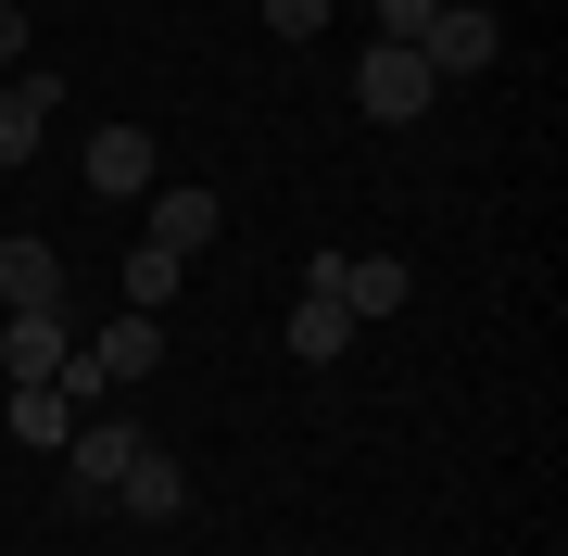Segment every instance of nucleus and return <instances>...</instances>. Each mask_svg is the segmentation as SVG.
I'll use <instances>...</instances> for the list:
<instances>
[{
	"instance_id": "nucleus-1",
	"label": "nucleus",
	"mask_w": 568,
	"mask_h": 556,
	"mask_svg": "<svg viewBox=\"0 0 568 556\" xmlns=\"http://www.w3.org/2000/svg\"><path fill=\"white\" fill-rule=\"evenodd\" d=\"M429 102H443L429 51H405V39H366V51H354V114H366V127H417Z\"/></svg>"
},
{
	"instance_id": "nucleus-2",
	"label": "nucleus",
	"mask_w": 568,
	"mask_h": 556,
	"mask_svg": "<svg viewBox=\"0 0 568 556\" xmlns=\"http://www.w3.org/2000/svg\"><path fill=\"white\" fill-rule=\"evenodd\" d=\"M304 291H328V304L366 330V316H405V304H417V266H405V253H316Z\"/></svg>"
},
{
	"instance_id": "nucleus-3",
	"label": "nucleus",
	"mask_w": 568,
	"mask_h": 556,
	"mask_svg": "<svg viewBox=\"0 0 568 556\" xmlns=\"http://www.w3.org/2000/svg\"><path fill=\"white\" fill-rule=\"evenodd\" d=\"M164 367V316H114V330H89L63 354V392H114V380H152Z\"/></svg>"
},
{
	"instance_id": "nucleus-4",
	"label": "nucleus",
	"mask_w": 568,
	"mask_h": 556,
	"mask_svg": "<svg viewBox=\"0 0 568 556\" xmlns=\"http://www.w3.org/2000/svg\"><path fill=\"white\" fill-rule=\"evenodd\" d=\"M140 241L190 266V253L215 241V190H190V178H152V190H140Z\"/></svg>"
},
{
	"instance_id": "nucleus-5",
	"label": "nucleus",
	"mask_w": 568,
	"mask_h": 556,
	"mask_svg": "<svg viewBox=\"0 0 568 556\" xmlns=\"http://www.w3.org/2000/svg\"><path fill=\"white\" fill-rule=\"evenodd\" d=\"M126 443H140V431H114V417H77V431H63V506H114Z\"/></svg>"
},
{
	"instance_id": "nucleus-6",
	"label": "nucleus",
	"mask_w": 568,
	"mask_h": 556,
	"mask_svg": "<svg viewBox=\"0 0 568 556\" xmlns=\"http://www.w3.org/2000/svg\"><path fill=\"white\" fill-rule=\"evenodd\" d=\"M114 506L140 518V532H164V518L190 506V468H178L164 443H126V468H114Z\"/></svg>"
},
{
	"instance_id": "nucleus-7",
	"label": "nucleus",
	"mask_w": 568,
	"mask_h": 556,
	"mask_svg": "<svg viewBox=\"0 0 568 556\" xmlns=\"http://www.w3.org/2000/svg\"><path fill=\"white\" fill-rule=\"evenodd\" d=\"M417 51H429V77H480V63L506 51V26H493L480 0H443V13H429V39H417Z\"/></svg>"
},
{
	"instance_id": "nucleus-8",
	"label": "nucleus",
	"mask_w": 568,
	"mask_h": 556,
	"mask_svg": "<svg viewBox=\"0 0 568 556\" xmlns=\"http://www.w3.org/2000/svg\"><path fill=\"white\" fill-rule=\"evenodd\" d=\"M0 304L13 316H63V253L26 228V241H0Z\"/></svg>"
},
{
	"instance_id": "nucleus-9",
	"label": "nucleus",
	"mask_w": 568,
	"mask_h": 556,
	"mask_svg": "<svg viewBox=\"0 0 568 556\" xmlns=\"http://www.w3.org/2000/svg\"><path fill=\"white\" fill-rule=\"evenodd\" d=\"M152 178H164L152 127H102V140H89V190H102V203H140Z\"/></svg>"
},
{
	"instance_id": "nucleus-10",
	"label": "nucleus",
	"mask_w": 568,
	"mask_h": 556,
	"mask_svg": "<svg viewBox=\"0 0 568 556\" xmlns=\"http://www.w3.org/2000/svg\"><path fill=\"white\" fill-rule=\"evenodd\" d=\"M63 354H77L63 316H0V380H63Z\"/></svg>"
},
{
	"instance_id": "nucleus-11",
	"label": "nucleus",
	"mask_w": 568,
	"mask_h": 556,
	"mask_svg": "<svg viewBox=\"0 0 568 556\" xmlns=\"http://www.w3.org/2000/svg\"><path fill=\"white\" fill-rule=\"evenodd\" d=\"M0 417H13L26 455H63V431H77V392H63V380H13V405H0Z\"/></svg>"
},
{
	"instance_id": "nucleus-12",
	"label": "nucleus",
	"mask_w": 568,
	"mask_h": 556,
	"mask_svg": "<svg viewBox=\"0 0 568 556\" xmlns=\"http://www.w3.org/2000/svg\"><path fill=\"white\" fill-rule=\"evenodd\" d=\"M51 127V77H0V165H26Z\"/></svg>"
},
{
	"instance_id": "nucleus-13",
	"label": "nucleus",
	"mask_w": 568,
	"mask_h": 556,
	"mask_svg": "<svg viewBox=\"0 0 568 556\" xmlns=\"http://www.w3.org/2000/svg\"><path fill=\"white\" fill-rule=\"evenodd\" d=\"M342 342H354V316L328 304V291H304V304H291V354H304V367H342Z\"/></svg>"
},
{
	"instance_id": "nucleus-14",
	"label": "nucleus",
	"mask_w": 568,
	"mask_h": 556,
	"mask_svg": "<svg viewBox=\"0 0 568 556\" xmlns=\"http://www.w3.org/2000/svg\"><path fill=\"white\" fill-rule=\"evenodd\" d=\"M178 291H190V266H178V253H126V316H164V304H178Z\"/></svg>"
},
{
	"instance_id": "nucleus-15",
	"label": "nucleus",
	"mask_w": 568,
	"mask_h": 556,
	"mask_svg": "<svg viewBox=\"0 0 568 556\" xmlns=\"http://www.w3.org/2000/svg\"><path fill=\"white\" fill-rule=\"evenodd\" d=\"M328 26V0H265V39H316Z\"/></svg>"
},
{
	"instance_id": "nucleus-16",
	"label": "nucleus",
	"mask_w": 568,
	"mask_h": 556,
	"mask_svg": "<svg viewBox=\"0 0 568 556\" xmlns=\"http://www.w3.org/2000/svg\"><path fill=\"white\" fill-rule=\"evenodd\" d=\"M429 13H443V0H379V39H405V51H417V39H429Z\"/></svg>"
},
{
	"instance_id": "nucleus-17",
	"label": "nucleus",
	"mask_w": 568,
	"mask_h": 556,
	"mask_svg": "<svg viewBox=\"0 0 568 556\" xmlns=\"http://www.w3.org/2000/svg\"><path fill=\"white\" fill-rule=\"evenodd\" d=\"M26 51H39V39H26V13L0 0V63H26Z\"/></svg>"
}]
</instances>
